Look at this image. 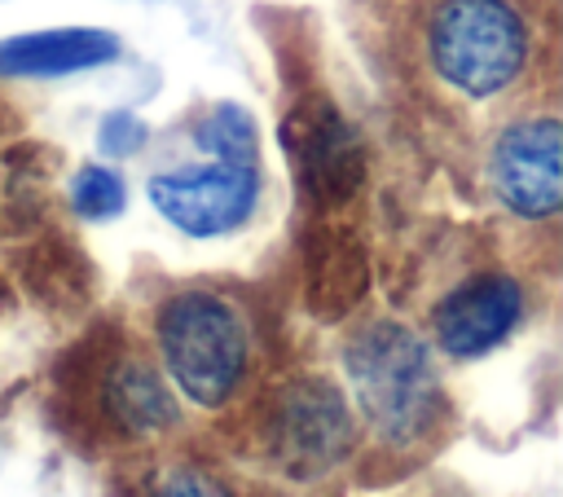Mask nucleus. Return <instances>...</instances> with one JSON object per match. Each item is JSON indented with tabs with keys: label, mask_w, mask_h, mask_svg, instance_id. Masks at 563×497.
Segmentation results:
<instances>
[{
	"label": "nucleus",
	"mask_w": 563,
	"mask_h": 497,
	"mask_svg": "<svg viewBox=\"0 0 563 497\" xmlns=\"http://www.w3.org/2000/svg\"><path fill=\"white\" fill-rule=\"evenodd\" d=\"M154 334H158L167 374L202 409L224 405L246 374V352H251L246 321L229 299L211 290L172 295L158 308Z\"/></svg>",
	"instance_id": "f03ea898"
},
{
	"label": "nucleus",
	"mask_w": 563,
	"mask_h": 497,
	"mask_svg": "<svg viewBox=\"0 0 563 497\" xmlns=\"http://www.w3.org/2000/svg\"><path fill=\"white\" fill-rule=\"evenodd\" d=\"M194 141L211 154V158H229V163H255V123L242 106L220 101L216 110L202 114Z\"/></svg>",
	"instance_id": "9b49d317"
},
{
	"label": "nucleus",
	"mask_w": 563,
	"mask_h": 497,
	"mask_svg": "<svg viewBox=\"0 0 563 497\" xmlns=\"http://www.w3.org/2000/svg\"><path fill=\"white\" fill-rule=\"evenodd\" d=\"M347 374H352L356 405L378 427V435L413 440L435 418L440 391H435L422 343L405 325L378 321L361 330L356 343L347 347Z\"/></svg>",
	"instance_id": "7ed1b4c3"
},
{
	"label": "nucleus",
	"mask_w": 563,
	"mask_h": 497,
	"mask_svg": "<svg viewBox=\"0 0 563 497\" xmlns=\"http://www.w3.org/2000/svg\"><path fill=\"white\" fill-rule=\"evenodd\" d=\"M488 176L497 198L523 220H550L563 207V128L554 114L523 119L493 141Z\"/></svg>",
	"instance_id": "39448f33"
},
{
	"label": "nucleus",
	"mask_w": 563,
	"mask_h": 497,
	"mask_svg": "<svg viewBox=\"0 0 563 497\" xmlns=\"http://www.w3.org/2000/svg\"><path fill=\"white\" fill-rule=\"evenodd\" d=\"M260 194V167L255 163H202L185 172H158L150 180V202L163 211L167 224H176L189 238H220L246 224Z\"/></svg>",
	"instance_id": "20e7f679"
},
{
	"label": "nucleus",
	"mask_w": 563,
	"mask_h": 497,
	"mask_svg": "<svg viewBox=\"0 0 563 497\" xmlns=\"http://www.w3.org/2000/svg\"><path fill=\"white\" fill-rule=\"evenodd\" d=\"M528 48V22L510 0H440L431 9V66L453 92L471 101L506 92L523 75Z\"/></svg>",
	"instance_id": "f257e3e1"
},
{
	"label": "nucleus",
	"mask_w": 563,
	"mask_h": 497,
	"mask_svg": "<svg viewBox=\"0 0 563 497\" xmlns=\"http://www.w3.org/2000/svg\"><path fill=\"white\" fill-rule=\"evenodd\" d=\"M106 405L110 418L132 435H150L176 422V400L145 361H123L106 378Z\"/></svg>",
	"instance_id": "1a4fd4ad"
},
{
	"label": "nucleus",
	"mask_w": 563,
	"mask_h": 497,
	"mask_svg": "<svg viewBox=\"0 0 563 497\" xmlns=\"http://www.w3.org/2000/svg\"><path fill=\"white\" fill-rule=\"evenodd\" d=\"M70 202H75L79 216L106 220V216H119L123 211L128 189H123L119 172H110V167H79V176L70 185Z\"/></svg>",
	"instance_id": "f8f14e48"
},
{
	"label": "nucleus",
	"mask_w": 563,
	"mask_h": 497,
	"mask_svg": "<svg viewBox=\"0 0 563 497\" xmlns=\"http://www.w3.org/2000/svg\"><path fill=\"white\" fill-rule=\"evenodd\" d=\"M295 154L303 163V176L321 189V194H347L361 176V158H356V141L352 132L325 114V119H312V128L295 141Z\"/></svg>",
	"instance_id": "9d476101"
},
{
	"label": "nucleus",
	"mask_w": 563,
	"mask_h": 497,
	"mask_svg": "<svg viewBox=\"0 0 563 497\" xmlns=\"http://www.w3.org/2000/svg\"><path fill=\"white\" fill-rule=\"evenodd\" d=\"M141 141H145V128H141L128 110H119V114H110V119L101 123V150H106V154H132Z\"/></svg>",
	"instance_id": "4468645a"
},
{
	"label": "nucleus",
	"mask_w": 563,
	"mask_h": 497,
	"mask_svg": "<svg viewBox=\"0 0 563 497\" xmlns=\"http://www.w3.org/2000/svg\"><path fill=\"white\" fill-rule=\"evenodd\" d=\"M282 431H286V449L303 453L308 462H330L343 453L347 444V409L339 400L334 387L317 383V387H295L282 413Z\"/></svg>",
	"instance_id": "6e6552de"
},
{
	"label": "nucleus",
	"mask_w": 563,
	"mask_h": 497,
	"mask_svg": "<svg viewBox=\"0 0 563 497\" xmlns=\"http://www.w3.org/2000/svg\"><path fill=\"white\" fill-rule=\"evenodd\" d=\"M154 497H233L220 479H211L207 471H189V466H176L167 471L158 484H154Z\"/></svg>",
	"instance_id": "ddd939ff"
},
{
	"label": "nucleus",
	"mask_w": 563,
	"mask_h": 497,
	"mask_svg": "<svg viewBox=\"0 0 563 497\" xmlns=\"http://www.w3.org/2000/svg\"><path fill=\"white\" fill-rule=\"evenodd\" d=\"M119 53V40L97 26H62L13 35L0 44V75H70L101 66Z\"/></svg>",
	"instance_id": "0eeeda50"
},
{
	"label": "nucleus",
	"mask_w": 563,
	"mask_h": 497,
	"mask_svg": "<svg viewBox=\"0 0 563 497\" xmlns=\"http://www.w3.org/2000/svg\"><path fill=\"white\" fill-rule=\"evenodd\" d=\"M519 317H523V286L510 273H479L435 303L431 325L444 352L479 356L497 347L519 325Z\"/></svg>",
	"instance_id": "423d86ee"
}]
</instances>
